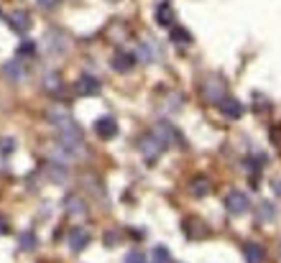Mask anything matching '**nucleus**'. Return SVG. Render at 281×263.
I'll return each mask as SVG.
<instances>
[{
    "label": "nucleus",
    "instance_id": "f03ea898",
    "mask_svg": "<svg viewBox=\"0 0 281 263\" xmlns=\"http://www.w3.org/2000/svg\"><path fill=\"white\" fill-rule=\"evenodd\" d=\"M95 133H97L102 141L115 138V136H118V120H115L113 115H102V118H97V123H95Z\"/></svg>",
    "mask_w": 281,
    "mask_h": 263
},
{
    "label": "nucleus",
    "instance_id": "0eeeda50",
    "mask_svg": "<svg viewBox=\"0 0 281 263\" xmlns=\"http://www.w3.org/2000/svg\"><path fill=\"white\" fill-rule=\"evenodd\" d=\"M220 113L225 115V118H230V120H238L243 115V105L238 102L235 97H223L220 100Z\"/></svg>",
    "mask_w": 281,
    "mask_h": 263
},
{
    "label": "nucleus",
    "instance_id": "c85d7f7f",
    "mask_svg": "<svg viewBox=\"0 0 281 263\" xmlns=\"http://www.w3.org/2000/svg\"><path fill=\"white\" fill-rule=\"evenodd\" d=\"M0 15H3V13H0Z\"/></svg>",
    "mask_w": 281,
    "mask_h": 263
},
{
    "label": "nucleus",
    "instance_id": "6ab92c4d",
    "mask_svg": "<svg viewBox=\"0 0 281 263\" xmlns=\"http://www.w3.org/2000/svg\"><path fill=\"white\" fill-rule=\"evenodd\" d=\"M18 243H20V248H23V251H33V248H36V235H33L31 230H26L23 235H20Z\"/></svg>",
    "mask_w": 281,
    "mask_h": 263
},
{
    "label": "nucleus",
    "instance_id": "a211bd4d",
    "mask_svg": "<svg viewBox=\"0 0 281 263\" xmlns=\"http://www.w3.org/2000/svg\"><path fill=\"white\" fill-rule=\"evenodd\" d=\"M18 56H20V59H31V56H36V43L28 41V38H23V41L18 43Z\"/></svg>",
    "mask_w": 281,
    "mask_h": 263
},
{
    "label": "nucleus",
    "instance_id": "20e7f679",
    "mask_svg": "<svg viewBox=\"0 0 281 263\" xmlns=\"http://www.w3.org/2000/svg\"><path fill=\"white\" fill-rule=\"evenodd\" d=\"M202 92H205V97H207L210 102H220V100L225 97V84H223V79H218V77H207Z\"/></svg>",
    "mask_w": 281,
    "mask_h": 263
},
{
    "label": "nucleus",
    "instance_id": "412c9836",
    "mask_svg": "<svg viewBox=\"0 0 281 263\" xmlns=\"http://www.w3.org/2000/svg\"><path fill=\"white\" fill-rule=\"evenodd\" d=\"M258 217H261L264 223L274 220V205H271V202H261V210H258Z\"/></svg>",
    "mask_w": 281,
    "mask_h": 263
},
{
    "label": "nucleus",
    "instance_id": "4468645a",
    "mask_svg": "<svg viewBox=\"0 0 281 263\" xmlns=\"http://www.w3.org/2000/svg\"><path fill=\"white\" fill-rule=\"evenodd\" d=\"M46 174L51 177V182H56V184H61V182H67V179H69V171H67V166H64V164H59V161H51V164L46 166Z\"/></svg>",
    "mask_w": 281,
    "mask_h": 263
},
{
    "label": "nucleus",
    "instance_id": "bb28decb",
    "mask_svg": "<svg viewBox=\"0 0 281 263\" xmlns=\"http://www.w3.org/2000/svg\"><path fill=\"white\" fill-rule=\"evenodd\" d=\"M274 192L281 194V179H274Z\"/></svg>",
    "mask_w": 281,
    "mask_h": 263
},
{
    "label": "nucleus",
    "instance_id": "ddd939ff",
    "mask_svg": "<svg viewBox=\"0 0 281 263\" xmlns=\"http://www.w3.org/2000/svg\"><path fill=\"white\" fill-rule=\"evenodd\" d=\"M110 64H113L115 72H128V69H133V64H136V54H115Z\"/></svg>",
    "mask_w": 281,
    "mask_h": 263
},
{
    "label": "nucleus",
    "instance_id": "cd10ccee",
    "mask_svg": "<svg viewBox=\"0 0 281 263\" xmlns=\"http://www.w3.org/2000/svg\"><path fill=\"white\" fill-rule=\"evenodd\" d=\"M0 233H8V223L5 220H0Z\"/></svg>",
    "mask_w": 281,
    "mask_h": 263
},
{
    "label": "nucleus",
    "instance_id": "423d86ee",
    "mask_svg": "<svg viewBox=\"0 0 281 263\" xmlns=\"http://www.w3.org/2000/svg\"><path fill=\"white\" fill-rule=\"evenodd\" d=\"M164 151V143L154 136V133H151V136H143L141 138V153H143V156L148 159V161H154L156 156H159V153Z\"/></svg>",
    "mask_w": 281,
    "mask_h": 263
},
{
    "label": "nucleus",
    "instance_id": "1a4fd4ad",
    "mask_svg": "<svg viewBox=\"0 0 281 263\" xmlns=\"http://www.w3.org/2000/svg\"><path fill=\"white\" fill-rule=\"evenodd\" d=\"M3 77H8L10 82H20L26 77V67H23V61H8V64H3Z\"/></svg>",
    "mask_w": 281,
    "mask_h": 263
},
{
    "label": "nucleus",
    "instance_id": "393cba45",
    "mask_svg": "<svg viewBox=\"0 0 281 263\" xmlns=\"http://www.w3.org/2000/svg\"><path fill=\"white\" fill-rule=\"evenodd\" d=\"M154 258H156L159 263H166V261H169V253H166V248H164V246H159V248L154 251Z\"/></svg>",
    "mask_w": 281,
    "mask_h": 263
},
{
    "label": "nucleus",
    "instance_id": "f3484780",
    "mask_svg": "<svg viewBox=\"0 0 281 263\" xmlns=\"http://www.w3.org/2000/svg\"><path fill=\"white\" fill-rule=\"evenodd\" d=\"M171 20H174V10H171V5L169 3L159 5L156 8V23L159 26H171Z\"/></svg>",
    "mask_w": 281,
    "mask_h": 263
},
{
    "label": "nucleus",
    "instance_id": "2eb2a0df",
    "mask_svg": "<svg viewBox=\"0 0 281 263\" xmlns=\"http://www.w3.org/2000/svg\"><path fill=\"white\" fill-rule=\"evenodd\" d=\"M44 90H46L49 95H59V92H61V77H59L56 72L44 74Z\"/></svg>",
    "mask_w": 281,
    "mask_h": 263
},
{
    "label": "nucleus",
    "instance_id": "b1692460",
    "mask_svg": "<svg viewBox=\"0 0 281 263\" xmlns=\"http://www.w3.org/2000/svg\"><path fill=\"white\" fill-rule=\"evenodd\" d=\"M15 148V141L13 138H5V141H0V153H10Z\"/></svg>",
    "mask_w": 281,
    "mask_h": 263
},
{
    "label": "nucleus",
    "instance_id": "5701e85b",
    "mask_svg": "<svg viewBox=\"0 0 281 263\" xmlns=\"http://www.w3.org/2000/svg\"><path fill=\"white\" fill-rule=\"evenodd\" d=\"M125 263H146V258H143L141 251H131V253L125 256Z\"/></svg>",
    "mask_w": 281,
    "mask_h": 263
},
{
    "label": "nucleus",
    "instance_id": "9b49d317",
    "mask_svg": "<svg viewBox=\"0 0 281 263\" xmlns=\"http://www.w3.org/2000/svg\"><path fill=\"white\" fill-rule=\"evenodd\" d=\"M159 56H161V49L154 41H143L138 46V59H143V61H156Z\"/></svg>",
    "mask_w": 281,
    "mask_h": 263
},
{
    "label": "nucleus",
    "instance_id": "39448f33",
    "mask_svg": "<svg viewBox=\"0 0 281 263\" xmlns=\"http://www.w3.org/2000/svg\"><path fill=\"white\" fill-rule=\"evenodd\" d=\"M225 207H228V212L230 215H243L246 210H248V197L243 194V192H230L228 197H225Z\"/></svg>",
    "mask_w": 281,
    "mask_h": 263
},
{
    "label": "nucleus",
    "instance_id": "4be33fe9",
    "mask_svg": "<svg viewBox=\"0 0 281 263\" xmlns=\"http://www.w3.org/2000/svg\"><path fill=\"white\" fill-rule=\"evenodd\" d=\"M171 38L179 41V43H189V41H192L189 31H184V28H174V31H171Z\"/></svg>",
    "mask_w": 281,
    "mask_h": 263
},
{
    "label": "nucleus",
    "instance_id": "9d476101",
    "mask_svg": "<svg viewBox=\"0 0 281 263\" xmlns=\"http://www.w3.org/2000/svg\"><path fill=\"white\" fill-rule=\"evenodd\" d=\"M243 256H246V263H264L266 251H264V246H258V243H246Z\"/></svg>",
    "mask_w": 281,
    "mask_h": 263
},
{
    "label": "nucleus",
    "instance_id": "a878e982",
    "mask_svg": "<svg viewBox=\"0 0 281 263\" xmlns=\"http://www.w3.org/2000/svg\"><path fill=\"white\" fill-rule=\"evenodd\" d=\"M38 5H41V8H46V10H51V8H56V5H59V0H38Z\"/></svg>",
    "mask_w": 281,
    "mask_h": 263
},
{
    "label": "nucleus",
    "instance_id": "7ed1b4c3",
    "mask_svg": "<svg viewBox=\"0 0 281 263\" xmlns=\"http://www.w3.org/2000/svg\"><path fill=\"white\" fill-rule=\"evenodd\" d=\"M8 26H10L18 36H26V33L31 31V15H28L26 10H15V13L8 15Z\"/></svg>",
    "mask_w": 281,
    "mask_h": 263
},
{
    "label": "nucleus",
    "instance_id": "f8f14e48",
    "mask_svg": "<svg viewBox=\"0 0 281 263\" xmlns=\"http://www.w3.org/2000/svg\"><path fill=\"white\" fill-rule=\"evenodd\" d=\"M46 46L51 54H64V49H67V38H64L59 31H49L46 36Z\"/></svg>",
    "mask_w": 281,
    "mask_h": 263
},
{
    "label": "nucleus",
    "instance_id": "dca6fc26",
    "mask_svg": "<svg viewBox=\"0 0 281 263\" xmlns=\"http://www.w3.org/2000/svg\"><path fill=\"white\" fill-rule=\"evenodd\" d=\"M64 207H67V212L69 215H77V217H82L84 212H87V205H84L82 200H79V197H67V202H64Z\"/></svg>",
    "mask_w": 281,
    "mask_h": 263
},
{
    "label": "nucleus",
    "instance_id": "aec40b11",
    "mask_svg": "<svg viewBox=\"0 0 281 263\" xmlns=\"http://www.w3.org/2000/svg\"><path fill=\"white\" fill-rule=\"evenodd\" d=\"M207 192H210V182H207V179H202V177H200V179H194V182H192V194L202 197V194H207Z\"/></svg>",
    "mask_w": 281,
    "mask_h": 263
},
{
    "label": "nucleus",
    "instance_id": "f257e3e1",
    "mask_svg": "<svg viewBox=\"0 0 281 263\" xmlns=\"http://www.w3.org/2000/svg\"><path fill=\"white\" fill-rule=\"evenodd\" d=\"M100 90H102V84L92 74H82L77 79V95H82V97H95V95H100Z\"/></svg>",
    "mask_w": 281,
    "mask_h": 263
},
{
    "label": "nucleus",
    "instance_id": "6e6552de",
    "mask_svg": "<svg viewBox=\"0 0 281 263\" xmlns=\"http://www.w3.org/2000/svg\"><path fill=\"white\" fill-rule=\"evenodd\" d=\"M87 243H90V233L84 230V228H74L72 233H69V248L72 251H84L87 248Z\"/></svg>",
    "mask_w": 281,
    "mask_h": 263
}]
</instances>
